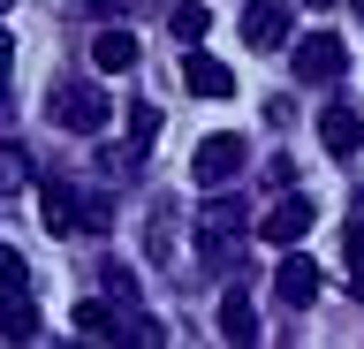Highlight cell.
<instances>
[{
    "mask_svg": "<svg viewBox=\"0 0 364 349\" xmlns=\"http://www.w3.org/2000/svg\"><path fill=\"white\" fill-rule=\"evenodd\" d=\"M243 235H250V205H235V198H205L198 220H190V251H198L205 274H228L235 251H243Z\"/></svg>",
    "mask_w": 364,
    "mask_h": 349,
    "instance_id": "obj_1",
    "label": "cell"
},
{
    "mask_svg": "<svg viewBox=\"0 0 364 349\" xmlns=\"http://www.w3.org/2000/svg\"><path fill=\"white\" fill-rule=\"evenodd\" d=\"M84 205H91V198H84V190H68V183H46L38 190V220L53 235H84Z\"/></svg>",
    "mask_w": 364,
    "mask_h": 349,
    "instance_id": "obj_7",
    "label": "cell"
},
{
    "mask_svg": "<svg viewBox=\"0 0 364 349\" xmlns=\"http://www.w3.org/2000/svg\"><path fill=\"white\" fill-rule=\"evenodd\" d=\"M243 38H250V53L289 46V8H281V0H250L243 8Z\"/></svg>",
    "mask_w": 364,
    "mask_h": 349,
    "instance_id": "obj_8",
    "label": "cell"
},
{
    "mask_svg": "<svg viewBox=\"0 0 364 349\" xmlns=\"http://www.w3.org/2000/svg\"><path fill=\"white\" fill-rule=\"evenodd\" d=\"M243 160H250V144H243V137H228V129H213V137L198 144L190 175H198V190H228L235 175H243Z\"/></svg>",
    "mask_w": 364,
    "mask_h": 349,
    "instance_id": "obj_3",
    "label": "cell"
},
{
    "mask_svg": "<svg viewBox=\"0 0 364 349\" xmlns=\"http://www.w3.org/2000/svg\"><path fill=\"white\" fill-rule=\"evenodd\" d=\"M167 31H175V38H182V53H190V46H205V31H213V16H205L198 0H175V16H167Z\"/></svg>",
    "mask_w": 364,
    "mask_h": 349,
    "instance_id": "obj_15",
    "label": "cell"
},
{
    "mask_svg": "<svg viewBox=\"0 0 364 349\" xmlns=\"http://www.w3.org/2000/svg\"><path fill=\"white\" fill-rule=\"evenodd\" d=\"M318 144H326L334 160L364 152V114H357V107H326V114H318Z\"/></svg>",
    "mask_w": 364,
    "mask_h": 349,
    "instance_id": "obj_9",
    "label": "cell"
},
{
    "mask_svg": "<svg viewBox=\"0 0 364 349\" xmlns=\"http://www.w3.org/2000/svg\"><path fill=\"white\" fill-rule=\"evenodd\" d=\"M46 114L61 122V129H76V137H99V129H107V122H114V99L99 92V84H61V92H53V107H46Z\"/></svg>",
    "mask_w": 364,
    "mask_h": 349,
    "instance_id": "obj_2",
    "label": "cell"
},
{
    "mask_svg": "<svg viewBox=\"0 0 364 349\" xmlns=\"http://www.w3.org/2000/svg\"><path fill=\"white\" fill-rule=\"evenodd\" d=\"M76 334H84V342H122V311H114V296H84V304H76Z\"/></svg>",
    "mask_w": 364,
    "mask_h": 349,
    "instance_id": "obj_12",
    "label": "cell"
},
{
    "mask_svg": "<svg viewBox=\"0 0 364 349\" xmlns=\"http://www.w3.org/2000/svg\"><path fill=\"white\" fill-rule=\"evenodd\" d=\"M258 235H266L273 251H296V243L311 235V198H273V213L258 220Z\"/></svg>",
    "mask_w": 364,
    "mask_h": 349,
    "instance_id": "obj_5",
    "label": "cell"
},
{
    "mask_svg": "<svg viewBox=\"0 0 364 349\" xmlns=\"http://www.w3.org/2000/svg\"><path fill=\"white\" fill-rule=\"evenodd\" d=\"M341 69H349V53H341L334 31H311V38H296V76H304V84H334Z\"/></svg>",
    "mask_w": 364,
    "mask_h": 349,
    "instance_id": "obj_4",
    "label": "cell"
},
{
    "mask_svg": "<svg viewBox=\"0 0 364 349\" xmlns=\"http://www.w3.org/2000/svg\"><path fill=\"white\" fill-rule=\"evenodd\" d=\"M273 296L289 304V311H304V304H318V266L304 251H281V266H273Z\"/></svg>",
    "mask_w": 364,
    "mask_h": 349,
    "instance_id": "obj_6",
    "label": "cell"
},
{
    "mask_svg": "<svg viewBox=\"0 0 364 349\" xmlns=\"http://www.w3.org/2000/svg\"><path fill=\"white\" fill-rule=\"evenodd\" d=\"M349 266L364 274V220H349Z\"/></svg>",
    "mask_w": 364,
    "mask_h": 349,
    "instance_id": "obj_22",
    "label": "cell"
},
{
    "mask_svg": "<svg viewBox=\"0 0 364 349\" xmlns=\"http://www.w3.org/2000/svg\"><path fill=\"white\" fill-rule=\"evenodd\" d=\"M152 137H159V107L136 99V107H129V144H152Z\"/></svg>",
    "mask_w": 364,
    "mask_h": 349,
    "instance_id": "obj_18",
    "label": "cell"
},
{
    "mask_svg": "<svg viewBox=\"0 0 364 349\" xmlns=\"http://www.w3.org/2000/svg\"><path fill=\"white\" fill-rule=\"evenodd\" d=\"M8 296H31V266H23V251L0 243V304H8Z\"/></svg>",
    "mask_w": 364,
    "mask_h": 349,
    "instance_id": "obj_16",
    "label": "cell"
},
{
    "mask_svg": "<svg viewBox=\"0 0 364 349\" xmlns=\"http://www.w3.org/2000/svg\"><path fill=\"white\" fill-rule=\"evenodd\" d=\"M311 8H334V0H311Z\"/></svg>",
    "mask_w": 364,
    "mask_h": 349,
    "instance_id": "obj_27",
    "label": "cell"
},
{
    "mask_svg": "<svg viewBox=\"0 0 364 349\" xmlns=\"http://www.w3.org/2000/svg\"><path fill=\"white\" fill-rule=\"evenodd\" d=\"M16 69V38H8V31H0V76Z\"/></svg>",
    "mask_w": 364,
    "mask_h": 349,
    "instance_id": "obj_23",
    "label": "cell"
},
{
    "mask_svg": "<svg viewBox=\"0 0 364 349\" xmlns=\"http://www.w3.org/2000/svg\"><path fill=\"white\" fill-rule=\"evenodd\" d=\"M182 84H190L198 99H228V92H235V76H228V61H213L205 46H190V61H182Z\"/></svg>",
    "mask_w": 364,
    "mask_h": 349,
    "instance_id": "obj_10",
    "label": "cell"
},
{
    "mask_svg": "<svg viewBox=\"0 0 364 349\" xmlns=\"http://www.w3.org/2000/svg\"><path fill=\"white\" fill-rule=\"evenodd\" d=\"M122 342H167V326L159 319H122Z\"/></svg>",
    "mask_w": 364,
    "mask_h": 349,
    "instance_id": "obj_21",
    "label": "cell"
},
{
    "mask_svg": "<svg viewBox=\"0 0 364 349\" xmlns=\"http://www.w3.org/2000/svg\"><path fill=\"white\" fill-rule=\"evenodd\" d=\"M0 23H8V0H0Z\"/></svg>",
    "mask_w": 364,
    "mask_h": 349,
    "instance_id": "obj_26",
    "label": "cell"
},
{
    "mask_svg": "<svg viewBox=\"0 0 364 349\" xmlns=\"http://www.w3.org/2000/svg\"><path fill=\"white\" fill-rule=\"evenodd\" d=\"M0 84H8V76H0ZM0 122H8V92H0Z\"/></svg>",
    "mask_w": 364,
    "mask_h": 349,
    "instance_id": "obj_25",
    "label": "cell"
},
{
    "mask_svg": "<svg viewBox=\"0 0 364 349\" xmlns=\"http://www.w3.org/2000/svg\"><path fill=\"white\" fill-rule=\"evenodd\" d=\"M0 334H8V342H38V334H46V319L31 311V296H8V304H0Z\"/></svg>",
    "mask_w": 364,
    "mask_h": 349,
    "instance_id": "obj_14",
    "label": "cell"
},
{
    "mask_svg": "<svg viewBox=\"0 0 364 349\" xmlns=\"http://www.w3.org/2000/svg\"><path fill=\"white\" fill-rule=\"evenodd\" d=\"M91 61H99V69L107 76H122V69H136V31H99V38H91Z\"/></svg>",
    "mask_w": 364,
    "mask_h": 349,
    "instance_id": "obj_13",
    "label": "cell"
},
{
    "mask_svg": "<svg viewBox=\"0 0 364 349\" xmlns=\"http://www.w3.org/2000/svg\"><path fill=\"white\" fill-rule=\"evenodd\" d=\"M357 296H364V274H357Z\"/></svg>",
    "mask_w": 364,
    "mask_h": 349,
    "instance_id": "obj_29",
    "label": "cell"
},
{
    "mask_svg": "<svg viewBox=\"0 0 364 349\" xmlns=\"http://www.w3.org/2000/svg\"><path fill=\"white\" fill-rule=\"evenodd\" d=\"M107 296L114 304H136V274H129V266H107Z\"/></svg>",
    "mask_w": 364,
    "mask_h": 349,
    "instance_id": "obj_20",
    "label": "cell"
},
{
    "mask_svg": "<svg viewBox=\"0 0 364 349\" xmlns=\"http://www.w3.org/2000/svg\"><path fill=\"white\" fill-rule=\"evenodd\" d=\"M144 251H152L159 266H167V258H175V213H167V205L152 213V228H144Z\"/></svg>",
    "mask_w": 364,
    "mask_h": 349,
    "instance_id": "obj_17",
    "label": "cell"
},
{
    "mask_svg": "<svg viewBox=\"0 0 364 349\" xmlns=\"http://www.w3.org/2000/svg\"><path fill=\"white\" fill-rule=\"evenodd\" d=\"M31 183V160H23L16 144H0V190H23Z\"/></svg>",
    "mask_w": 364,
    "mask_h": 349,
    "instance_id": "obj_19",
    "label": "cell"
},
{
    "mask_svg": "<svg viewBox=\"0 0 364 349\" xmlns=\"http://www.w3.org/2000/svg\"><path fill=\"white\" fill-rule=\"evenodd\" d=\"M357 23H364V0H357Z\"/></svg>",
    "mask_w": 364,
    "mask_h": 349,
    "instance_id": "obj_28",
    "label": "cell"
},
{
    "mask_svg": "<svg viewBox=\"0 0 364 349\" xmlns=\"http://www.w3.org/2000/svg\"><path fill=\"white\" fill-rule=\"evenodd\" d=\"M84 8H99V16H114V8H122V0H84Z\"/></svg>",
    "mask_w": 364,
    "mask_h": 349,
    "instance_id": "obj_24",
    "label": "cell"
},
{
    "mask_svg": "<svg viewBox=\"0 0 364 349\" xmlns=\"http://www.w3.org/2000/svg\"><path fill=\"white\" fill-rule=\"evenodd\" d=\"M220 342H258V304H250V289H228L220 296Z\"/></svg>",
    "mask_w": 364,
    "mask_h": 349,
    "instance_id": "obj_11",
    "label": "cell"
}]
</instances>
